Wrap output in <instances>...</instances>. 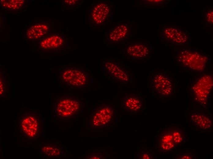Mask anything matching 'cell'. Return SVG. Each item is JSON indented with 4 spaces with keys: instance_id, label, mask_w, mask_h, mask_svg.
<instances>
[{
    "instance_id": "cell-1",
    "label": "cell",
    "mask_w": 213,
    "mask_h": 159,
    "mask_svg": "<svg viewBox=\"0 0 213 159\" xmlns=\"http://www.w3.org/2000/svg\"><path fill=\"white\" fill-rule=\"evenodd\" d=\"M18 129L27 139L37 141L43 133L44 121L39 111L30 109L23 112L18 119Z\"/></svg>"
},
{
    "instance_id": "cell-2",
    "label": "cell",
    "mask_w": 213,
    "mask_h": 159,
    "mask_svg": "<svg viewBox=\"0 0 213 159\" xmlns=\"http://www.w3.org/2000/svg\"><path fill=\"white\" fill-rule=\"evenodd\" d=\"M209 59L207 54L195 48L179 50L175 57L176 63L184 69L194 73L204 72Z\"/></svg>"
},
{
    "instance_id": "cell-3",
    "label": "cell",
    "mask_w": 213,
    "mask_h": 159,
    "mask_svg": "<svg viewBox=\"0 0 213 159\" xmlns=\"http://www.w3.org/2000/svg\"><path fill=\"white\" fill-rule=\"evenodd\" d=\"M213 85L212 76L209 73H200L190 82V96L192 103L197 107L207 106Z\"/></svg>"
},
{
    "instance_id": "cell-4",
    "label": "cell",
    "mask_w": 213,
    "mask_h": 159,
    "mask_svg": "<svg viewBox=\"0 0 213 159\" xmlns=\"http://www.w3.org/2000/svg\"><path fill=\"white\" fill-rule=\"evenodd\" d=\"M150 90L157 98L171 97L174 94V85L172 75L165 71L151 72L148 77Z\"/></svg>"
},
{
    "instance_id": "cell-5",
    "label": "cell",
    "mask_w": 213,
    "mask_h": 159,
    "mask_svg": "<svg viewBox=\"0 0 213 159\" xmlns=\"http://www.w3.org/2000/svg\"><path fill=\"white\" fill-rule=\"evenodd\" d=\"M113 4L110 1H102L92 3L88 7L87 23L90 28L105 25L112 18Z\"/></svg>"
},
{
    "instance_id": "cell-6",
    "label": "cell",
    "mask_w": 213,
    "mask_h": 159,
    "mask_svg": "<svg viewBox=\"0 0 213 159\" xmlns=\"http://www.w3.org/2000/svg\"><path fill=\"white\" fill-rule=\"evenodd\" d=\"M89 72L85 68L72 66L64 68L58 75L60 83L73 88L85 87L89 82Z\"/></svg>"
},
{
    "instance_id": "cell-7",
    "label": "cell",
    "mask_w": 213,
    "mask_h": 159,
    "mask_svg": "<svg viewBox=\"0 0 213 159\" xmlns=\"http://www.w3.org/2000/svg\"><path fill=\"white\" fill-rule=\"evenodd\" d=\"M82 103L76 97L62 96L59 97L54 102L53 110L54 114L61 119L73 118L80 112Z\"/></svg>"
},
{
    "instance_id": "cell-8",
    "label": "cell",
    "mask_w": 213,
    "mask_h": 159,
    "mask_svg": "<svg viewBox=\"0 0 213 159\" xmlns=\"http://www.w3.org/2000/svg\"><path fill=\"white\" fill-rule=\"evenodd\" d=\"M115 110L113 105L103 102L94 108L90 116L89 124L92 128H105L113 121Z\"/></svg>"
},
{
    "instance_id": "cell-9",
    "label": "cell",
    "mask_w": 213,
    "mask_h": 159,
    "mask_svg": "<svg viewBox=\"0 0 213 159\" xmlns=\"http://www.w3.org/2000/svg\"><path fill=\"white\" fill-rule=\"evenodd\" d=\"M102 67L104 74L109 79L122 84L129 82L131 76L129 70L118 60L112 58L105 59Z\"/></svg>"
},
{
    "instance_id": "cell-10",
    "label": "cell",
    "mask_w": 213,
    "mask_h": 159,
    "mask_svg": "<svg viewBox=\"0 0 213 159\" xmlns=\"http://www.w3.org/2000/svg\"><path fill=\"white\" fill-rule=\"evenodd\" d=\"M163 39L175 45L183 46L190 43L191 35L185 28L174 24L163 25L160 33Z\"/></svg>"
},
{
    "instance_id": "cell-11",
    "label": "cell",
    "mask_w": 213,
    "mask_h": 159,
    "mask_svg": "<svg viewBox=\"0 0 213 159\" xmlns=\"http://www.w3.org/2000/svg\"><path fill=\"white\" fill-rule=\"evenodd\" d=\"M155 146L160 152L168 153L175 150L177 146L174 142L169 127L159 131L155 138Z\"/></svg>"
},
{
    "instance_id": "cell-12",
    "label": "cell",
    "mask_w": 213,
    "mask_h": 159,
    "mask_svg": "<svg viewBox=\"0 0 213 159\" xmlns=\"http://www.w3.org/2000/svg\"><path fill=\"white\" fill-rule=\"evenodd\" d=\"M152 49L147 43H134L129 44L125 49L127 56L133 59H145L149 57Z\"/></svg>"
},
{
    "instance_id": "cell-13",
    "label": "cell",
    "mask_w": 213,
    "mask_h": 159,
    "mask_svg": "<svg viewBox=\"0 0 213 159\" xmlns=\"http://www.w3.org/2000/svg\"><path fill=\"white\" fill-rule=\"evenodd\" d=\"M122 107L130 113H139L145 109L143 99L139 94H127L124 96Z\"/></svg>"
},
{
    "instance_id": "cell-14",
    "label": "cell",
    "mask_w": 213,
    "mask_h": 159,
    "mask_svg": "<svg viewBox=\"0 0 213 159\" xmlns=\"http://www.w3.org/2000/svg\"><path fill=\"white\" fill-rule=\"evenodd\" d=\"M130 33V27L127 23H117L108 31L107 40L110 44L119 43L127 39Z\"/></svg>"
},
{
    "instance_id": "cell-15",
    "label": "cell",
    "mask_w": 213,
    "mask_h": 159,
    "mask_svg": "<svg viewBox=\"0 0 213 159\" xmlns=\"http://www.w3.org/2000/svg\"><path fill=\"white\" fill-rule=\"evenodd\" d=\"M190 120L196 127L202 131H208L212 129V122L211 115L202 111L192 113Z\"/></svg>"
},
{
    "instance_id": "cell-16",
    "label": "cell",
    "mask_w": 213,
    "mask_h": 159,
    "mask_svg": "<svg viewBox=\"0 0 213 159\" xmlns=\"http://www.w3.org/2000/svg\"><path fill=\"white\" fill-rule=\"evenodd\" d=\"M64 40L60 35H54L42 40L39 45L41 48L45 50H53L58 49L64 44Z\"/></svg>"
},
{
    "instance_id": "cell-17",
    "label": "cell",
    "mask_w": 213,
    "mask_h": 159,
    "mask_svg": "<svg viewBox=\"0 0 213 159\" xmlns=\"http://www.w3.org/2000/svg\"><path fill=\"white\" fill-rule=\"evenodd\" d=\"M62 147L54 143H47L40 148L41 155L48 158H57L62 156Z\"/></svg>"
},
{
    "instance_id": "cell-18",
    "label": "cell",
    "mask_w": 213,
    "mask_h": 159,
    "mask_svg": "<svg viewBox=\"0 0 213 159\" xmlns=\"http://www.w3.org/2000/svg\"><path fill=\"white\" fill-rule=\"evenodd\" d=\"M48 25L39 24L34 25L29 28L26 32L27 38L29 39H39L46 34L49 30Z\"/></svg>"
},
{
    "instance_id": "cell-19",
    "label": "cell",
    "mask_w": 213,
    "mask_h": 159,
    "mask_svg": "<svg viewBox=\"0 0 213 159\" xmlns=\"http://www.w3.org/2000/svg\"><path fill=\"white\" fill-rule=\"evenodd\" d=\"M173 140L177 146L185 142L187 138L184 131L177 126L169 127Z\"/></svg>"
},
{
    "instance_id": "cell-20",
    "label": "cell",
    "mask_w": 213,
    "mask_h": 159,
    "mask_svg": "<svg viewBox=\"0 0 213 159\" xmlns=\"http://www.w3.org/2000/svg\"><path fill=\"white\" fill-rule=\"evenodd\" d=\"M1 6L3 7L12 10H18L21 9L24 4L23 0H1Z\"/></svg>"
},
{
    "instance_id": "cell-21",
    "label": "cell",
    "mask_w": 213,
    "mask_h": 159,
    "mask_svg": "<svg viewBox=\"0 0 213 159\" xmlns=\"http://www.w3.org/2000/svg\"><path fill=\"white\" fill-rule=\"evenodd\" d=\"M5 75H0V97H4L8 89V84Z\"/></svg>"
},
{
    "instance_id": "cell-22",
    "label": "cell",
    "mask_w": 213,
    "mask_h": 159,
    "mask_svg": "<svg viewBox=\"0 0 213 159\" xmlns=\"http://www.w3.org/2000/svg\"><path fill=\"white\" fill-rule=\"evenodd\" d=\"M167 1V0H143V3L145 5L148 6H159L167 3L168 2Z\"/></svg>"
},
{
    "instance_id": "cell-23",
    "label": "cell",
    "mask_w": 213,
    "mask_h": 159,
    "mask_svg": "<svg viewBox=\"0 0 213 159\" xmlns=\"http://www.w3.org/2000/svg\"><path fill=\"white\" fill-rule=\"evenodd\" d=\"M204 20L207 24L212 25L213 22V10L209 9L204 13Z\"/></svg>"
},
{
    "instance_id": "cell-24",
    "label": "cell",
    "mask_w": 213,
    "mask_h": 159,
    "mask_svg": "<svg viewBox=\"0 0 213 159\" xmlns=\"http://www.w3.org/2000/svg\"><path fill=\"white\" fill-rule=\"evenodd\" d=\"M137 158L140 159H153L151 153L146 149L142 151L137 156Z\"/></svg>"
},
{
    "instance_id": "cell-25",
    "label": "cell",
    "mask_w": 213,
    "mask_h": 159,
    "mask_svg": "<svg viewBox=\"0 0 213 159\" xmlns=\"http://www.w3.org/2000/svg\"><path fill=\"white\" fill-rule=\"evenodd\" d=\"M194 158L195 155L193 153L190 152H186L180 153L175 158V159H193Z\"/></svg>"
},
{
    "instance_id": "cell-26",
    "label": "cell",
    "mask_w": 213,
    "mask_h": 159,
    "mask_svg": "<svg viewBox=\"0 0 213 159\" xmlns=\"http://www.w3.org/2000/svg\"><path fill=\"white\" fill-rule=\"evenodd\" d=\"M80 2L81 0H65L63 1V2L65 4L71 7L78 6L79 5Z\"/></svg>"
},
{
    "instance_id": "cell-27",
    "label": "cell",
    "mask_w": 213,
    "mask_h": 159,
    "mask_svg": "<svg viewBox=\"0 0 213 159\" xmlns=\"http://www.w3.org/2000/svg\"><path fill=\"white\" fill-rule=\"evenodd\" d=\"M88 157H85V158L88 159H102L103 158V155L101 153H94L89 155Z\"/></svg>"
}]
</instances>
